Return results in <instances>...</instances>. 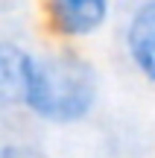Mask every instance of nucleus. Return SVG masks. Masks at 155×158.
Segmentation results:
<instances>
[{"label": "nucleus", "instance_id": "nucleus-4", "mask_svg": "<svg viewBox=\"0 0 155 158\" xmlns=\"http://www.w3.org/2000/svg\"><path fill=\"white\" fill-rule=\"evenodd\" d=\"M35 47L15 35H0V114L23 111V94H27L29 62Z\"/></svg>", "mask_w": 155, "mask_h": 158}, {"label": "nucleus", "instance_id": "nucleus-3", "mask_svg": "<svg viewBox=\"0 0 155 158\" xmlns=\"http://www.w3.org/2000/svg\"><path fill=\"white\" fill-rule=\"evenodd\" d=\"M44 18L62 44H85L111 27L117 0H44Z\"/></svg>", "mask_w": 155, "mask_h": 158}, {"label": "nucleus", "instance_id": "nucleus-2", "mask_svg": "<svg viewBox=\"0 0 155 158\" xmlns=\"http://www.w3.org/2000/svg\"><path fill=\"white\" fill-rule=\"evenodd\" d=\"M117 47L126 68L155 91V0H129V6H120Z\"/></svg>", "mask_w": 155, "mask_h": 158}, {"label": "nucleus", "instance_id": "nucleus-1", "mask_svg": "<svg viewBox=\"0 0 155 158\" xmlns=\"http://www.w3.org/2000/svg\"><path fill=\"white\" fill-rule=\"evenodd\" d=\"M103 97V70L91 56L76 50V44L35 50L23 94V114L35 123L76 129L100 111Z\"/></svg>", "mask_w": 155, "mask_h": 158}, {"label": "nucleus", "instance_id": "nucleus-5", "mask_svg": "<svg viewBox=\"0 0 155 158\" xmlns=\"http://www.w3.org/2000/svg\"><path fill=\"white\" fill-rule=\"evenodd\" d=\"M0 158H50V152L32 138H3Z\"/></svg>", "mask_w": 155, "mask_h": 158}]
</instances>
